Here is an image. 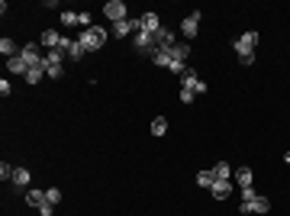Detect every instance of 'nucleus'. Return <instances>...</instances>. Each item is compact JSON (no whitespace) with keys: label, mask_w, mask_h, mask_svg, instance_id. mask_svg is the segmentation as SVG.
Returning a JSON list of instances; mask_svg holds the SVG:
<instances>
[{"label":"nucleus","mask_w":290,"mask_h":216,"mask_svg":"<svg viewBox=\"0 0 290 216\" xmlns=\"http://www.w3.org/2000/svg\"><path fill=\"white\" fill-rule=\"evenodd\" d=\"M255 46H258V32L255 29H248L245 36H239V42H235V55L242 58V65L255 62Z\"/></svg>","instance_id":"1"},{"label":"nucleus","mask_w":290,"mask_h":216,"mask_svg":"<svg viewBox=\"0 0 290 216\" xmlns=\"http://www.w3.org/2000/svg\"><path fill=\"white\" fill-rule=\"evenodd\" d=\"M107 36H110V32L103 29V26H91V29H84V32H81V39H77V42H81L87 52H97V49L107 46Z\"/></svg>","instance_id":"2"},{"label":"nucleus","mask_w":290,"mask_h":216,"mask_svg":"<svg viewBox=\"0 0 290 216\" xmlns=\"http://www.w3.org/2000/svg\"><path fill=\"white\" fill-rule=\"evenodd\" d=\"M200 20H203V13H200V10H190L187 16H184V23H181V32L187 36V42H190V39L200 32Z\"/></svg>","instance_id":"3"},{"label":"nucleus","mask_w":290,"mask_h":216,"mask_svg":"<svg viewBox=\"0 0 290 216\" xmlns=\"http://www.w3.org/2000/svg\"><path fill=\"white\" fill-rule=\"evenodd\" d=\"M103 16H107L110 23L129 20V16H126V4H122V0H107V7H103Z\"/></svg>","instance_id":"4"},{"label":"nucleus","mask_w":290,"mask_h":216,"mask_svg":"<svg viewBox=\"0 0 290 216\" xmlns=\"http://www.w3.org/2000/svg\"><path fill=\"white\" fill-rule=\"evenodd\" d=\"M271 210V200H268V197H255V200H242V213L245 216H252V213H261V216H265Z\"/></svg>","instance_id":"5"},{"label":"nucleus","mask_w":290,"mask_h":216,"mask_svg":"<svg viewBox=\"0 0 290 216\" xmlns=\"http://www.w3.org/2000/svg\"><path fill=\"white\" fill-rule=\"evenodd\" d=\"M139 29H142V32H152V36H155V32L161 29V23H158V13H155V10H145L142 16H139Z\"/></svg>","instance_id":"6"},{"label":"nucleus","mask_w":290,"mask_h":216,"mask_svg":"<svg viewBox=\"0 0 290 216\" xmlns=\"http://www.w3.org/2000/svg\"><path fill=\"white\" fill-rule=\"evenodd\" d=\"M210 191H213L216 200H226V197L235 191V184H232V181H213V187H210Z\"/></svg>","instance_id":"7"},{"label":"nucleus","mask_w":290,"mask_h":216,"mask_svg":"<svg viewBox=\"0 0 290 216\" xmlns=\"http://www.w3.org/2000/svg\"><path fill=\"white\" fill-rule=\"evenodd\" d=\"M155 46L158 49H171V46H178V39H174L171 29H164V26H161V29L155 32Z\"/></svg>","instance_id":"8"},{"label":"nucleus","mask_w":290,"mask_h":216,"mask_svg":"<svg viewBox=\"0 0 290 216\" xmlns=\"http://www.w3.org/2000/svg\"><path fill=\"white\" fill-rule=\"evenodd\" d=\"M171 58L178 65H187V58H190V42H178V46H171Z\"/></svg>","instance_id":"9"},{"label":"nucleus","mask_w":290,"mask_h":216,"mask_svg":"<svg viewBox=\"0 0 290 216\" xmlns=\"http://www.w3.org/2000/svg\"><path fill=\"white\" fill-rule=\"evenodd\" d=\"M39 46H46L49 52H52V49H58V46H61V36H58V29H46V32L39 36Z\"/></svg>","instance_id":"10"},{"label":"nucleus","mask_w":290,"mask_h":216,"mask_svg":"<svg viewBox=\"0 0 290 216\" xmlns=\"http://www.w3.org/2000/svg\"><path fill=\"white\" fill-rule=\"evenodd\" d=\"M252 168H245V165H239V168H235V175H232V181H235V184H239V187H252Z\"/></svg>","instance_id":"11"},{"label":"nucleus","mask_w":290,"mask_h":216,"mask_svg":"<svg viewBox=\"0 0 290 216\" xmlns=\"http://www.w3.org/2000/svg\"><path fill=\"white\" fill-rule=\"evenodd\" d=\"M152 62H155L158 68H171V62H174V58H171V49H155V52H152Z\"/></svg>","instance_id":"12"},{"label":"nucleus","mask_w":290,"mask_h":216,"mask_svg":"<svg viewBox=\"0 0 290 216\" xmlns=\"http://www.w3.org/2000/svg\"><path fill=\"white\" fill-rule=\"evenodd\" d=\"M7 68H10V74H23V77H26V71H29V65L23 62V55H13V58H7Z\"/></svg>","instance_id":"13"},{"label":"nucleus","mask_w":290,"mask_h":216,"mask_svg":"<svg viewBox=\"0 0 290 216\" xmlns=\"http://www.w3.org/2000/svg\"><path fill=\"white\" fill-rule=\"evenodd\" d=\"M42 77H46V65H36V68H29V71H26V84H29V88H36Z\"/></svg>","instance_id":"14"},{"label":"nucleus","mask_w":290,"mask_h":216,"mask_svg":"<svg viewBox=\"0 0 290 216\" xmlns=\"http://www.w3.org/2000/svg\"><path fill=\"white\" fill-rule=\"evenodd\" d=\"M232 165H226V161H219V165H213V178L216 181H232Z\"/></svg>","instance_id":"15"},{"label":"nucleus","mask_w":290,"mask_h":216,"mask_svg":"<svg viewBox=\"0 0 290 216\" xmlns=\"http://www.w3.org/2000/svg\"><path fill=\"white\" fill-rule=\"evenodd\" d=\"M197 84H200V77H197V71H193V68H187V71L181 74V88H190L193 94H197Z\"/></svg>","instance_id":"16"},{"label":"nucleus","mask_w":290,"mask_h":216,"mask_svg":"<svg viewBox=\"0 0 290 216\" xmlns=\"http://www.w3.org/2000/svg\"><path fill=\"white\" fill-rule=\"evenodd\" d=\"M65 55H68V52H61V49H52V52H46V68H55V65H61V62H65Z\"/></svg>","instance_id":"17"},{"label":"nucleus","mask_w":290,"mask_h":216,"mask_svg":"<svg viewBox=\"0 0 290 216\" xmlns=\"http://www.w3.org/2000/svg\"><path fill=\"white\" fill-rule=\"evenodd\" d=\"M10 181H13L16 187H29L32 178H29V171H26V168H13V178H10Z\"/></svg>","instance_id":"18"},{"label":"nucleus","mask_w":290,"mask_h":216,"mask_svg":"<svg viewBox=\"0 0 290 216\" xmlns=\"http://www.w3.org/2000/svg\"><path fill=\"white\" fill-rule=\"evenodd\" d=\"M0 52H4L7 58H13V55H20V49H16V42L10 39V36H4L0 39Z\"/></svg>","instance_id":"19"},{"label":"nucleus","mask_w":290,"mask_h":216,"mask_svg":"<svg viewBox=\"0 0 290 216\" xmlns=\"http://www.w3.org/2000/svg\"><path fill=\"white\" fill-rule=\"evenodd\" d=\"M26 203H29V206H36V210H39V206L46 203V191H26Z\"/></svg>","instance_id":"20"},{"label":"nucleus","mask_w":290,"mask_h":216,"mask_svg":"<svg viewBox=\"0 0 290 216\" xmlns=\"http://www.w3.org/2000/svg\"><path fill=\"white\" fill-rule=\"evenodd\" d=\"M84 55H87V49L81 46V42H71V49H68V58H74V62H81Z\"/></svg>","instance_id":"21"},{"label":"nucleus","mask_w":290,"mask_h":216,"mask_svg":"<svg viewBox=\"0 0 290 216\" xmlns=\"http://www.w3.org/2000/svg\"><path fill=\"white\" fill-rule=\"evenodd\" d=\"M164 133H168V119H164V116L152 119V136H164Z\"/></svg>","instance_id":"22"},{"label":"nucleus","mask_w":290,"mask_h":216,"mask_svg":"<svg viewBox=\"0 0 290 216\" xmlns=\"http://www.w3.org/2000/svg\"><path fill=\"white\" fill-rule=\"evenodd\" d=\"M213 181H216L213 171H197V184L200 187H213Z\"/></svg>","instance_id":"23"},{"label":"nucleus","mask_w":290,"mask_h":216,"mask_svg":"<svg viewBox=\"0 0 290 216\" xmlns=\"http://www.w3.org/2000/svg\"><path fill=\"white\" fill-rule=\"evenodd\" d=\"M61 23H65V26H81V13L65 10V13H61Z\"/></svg>","instance_id":"24"},{"label":"nucleus","mask_w":290,"mask_h":216,"mask_svg":"<svg viewBox=\"0 0 290 216\" xmlns=\"http://www.w3.org/2000/svg\"><path fill=\"white\" fill-rule=\"evenodd\" d=\"M46 203H52V206L61 203V191H58V187H49V191H46Z\"/></svg>","instance_id":"25"},{"label":"nucleus","mask_w":290,"mask_h":216,"mask_svg":"<svg viewBox=\"0 0 290 216\" xmlns=\"http://www.w3.org/2000/svg\"><path fill=\"white\" fill-rule=\"evenodd\" d=\"M193 97H197V94H193L190 88H181V103H193Z\"/></svg>","instance_id":"26"},{"label":"nucleus","mask_w":290,"mask_h":216,"mask_svg":"<svg viewBox=\"0 0 290 216\" xmlns=\"http://www.w3.org/2000/svg\"><path fill=\"white\" fill-rule=\"evenodd\" d=\"M0 178H4V181H7V178H13V168L7 165V161H4V165H0Z\"/></svg>","instance_id":"27"},{"label":"nucleus","mask_w":290,"mask_h":216,"mask_svg":"<svg viewBox=\"0 0 290 216\" xmlns=\"http://www.w3.org/2000/svg\"><path fill=\"white\" fill-rule=\"evenodd\" d=\"M255 197H258V194H255V187H242V200H255Z\"/></svg>","instance_id":"28"},{"label":"nucleus","mask_w":290,"mask_h":216,"mask_svg":"<svg viewBox=\"0 0 290 216\" xmlns=\"http://www.w3.org/2000/svg\"><path fill=\"white\" fill-rule=\"evenodd\" d=\"M52 213H55V206H52V203H42L39 206V216H52Z\"/></svg>","instance_id":"29"},{"label":"nucleus","mask_w":290,"mask_h":216,"mask_svg":"<svg viewBox=\"0 0 290 216\" xmlns=\"http://www.w3.org/2000/svg\"><path fill=\"white\" fill-rule=\"evenodd\" d=\"M284 161H287V165H290V152H287V155H284Z\"/></svg>","instance_id":"30"}]
</instances>
